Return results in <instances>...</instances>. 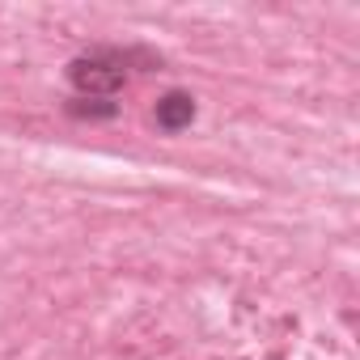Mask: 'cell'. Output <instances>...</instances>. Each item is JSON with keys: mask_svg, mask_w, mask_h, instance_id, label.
Segmentation results:
<instances>
[{"mask_svg": "<svg viewBox=\"0 0 360 360\" xmlns=\"http://www.w3.org/2000/svg\"><path fill=\"white\" fill-rule=\"evenodd\" d=\"M170 127H178L182 119H191V102L187 97H170V107H166V115H162Z\"/></svg>", "mask_w": 360, "mask_h": 360, "instance_id": "obj_1", "label": "cell"}]
</instances>
